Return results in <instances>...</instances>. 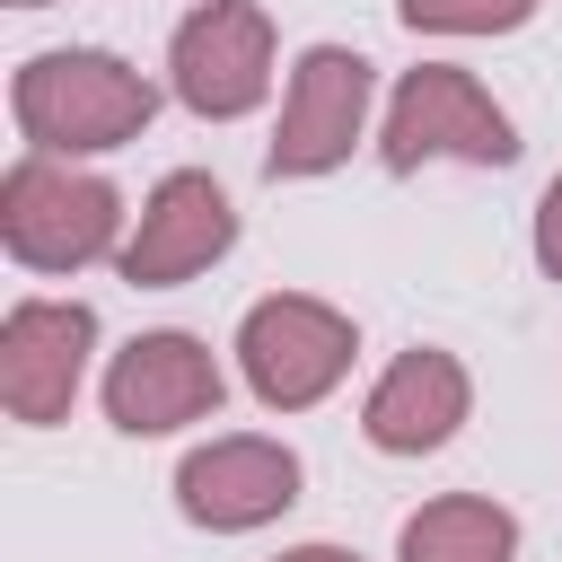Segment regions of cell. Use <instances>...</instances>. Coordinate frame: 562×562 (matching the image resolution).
Returning a JSON list of instances; mask_svg holds the SVG:
<instances>
[{
  "instance_id": "cell-1",
  "label": "cell",
  "mask_w": 562,
  "mask_h": 562,
  "mask_svg": "<svg viewBox=\"0 0 562 562\" xmlns=\"http://www.w3.org/2000/svg\"><path fill=\"white\" fill-rule=\"evenodd\" d=\"M9 114L44 158H105L158 123V79L105 44H53L9 70Z\"/></svg>"
},
{
  "instance_id": "cell-2",
  "label": "cell",
  "mask_w": 562,
  "mask_h": 562,
  "mask_svg": "<svg viewBox=\"0 0 562 562\" xmlns=\"http://www.w3.org/2000/svg\"><path fill=\"white\" fill-rule=\"evenodd\" d=\"M132 237V211H123V184L79 167V158H9L0 176V246L26 263V272H88L105 255H123Z\"/></svg>"
},
{
  "instance_id": "cell-3",
  "label": "cell",
  "mask_w": 562,
  "mask_h": 562,
  "mask_svg": "<svg viewBox=\"0 0 562 562\" xmlns=\"http://www.w3.org/2000/svg\"><path fill=\"white\" fill-rule=\"evenodd\" d=\"M518 167V123L509 105L457 70V61H422L395 79L386 114H378V167L386 176H422V167Z\"/></svg>"
},
{
  "instance_id": "cell-4",
  "label": "cell",
  "mask_w": 562,
  "mask_h": 562,
  "mask_svg": "<svg viewBox=\"0 0 562 562\" xmlns=\"http://www.w3.org/2000/svg\"><path fill=\"white\" fill-rule=\"evenodd\" d=\"M228 351H237V378H246V395L263 413H307V404H325L351 378L360 325L334 299H316V290H272V299H255L237 316Z\"/></svg>"
},
{
  "instance_id": "cell-5",
  "label": "cell",
  "mask_w": 562,
  "mask_h": 562,
  "mask_svg": "<svg viewBox=\"0 0 562 562\" xmlns=\"http://www.w3.org/2000/svg\"><path fill=\"white\" fill-rule=\"evenodd\" d=\"M369 105H378V70L351 44H307L281 79V123L263 149L272 184H316L334 167H351V149L369 140Z\"/></svg>"
},
{
  "instance_id": "cell-6",
  "label": "cell",
  "mask_w": 562,
  "mask_h": 562,
  "mask_svg": "<svg viewBox=\"0 0 562 562\" xmlns=\"http://www.w3.org/2000/svg\"><path fill=\"white\" fill-rule=\"evenodd\" d=\"M167 97L193 123H246L272 97V18H263V0H193L167 35Z\"/></svg>"
},
{
  "instance_id": "cell-7",
  "label": "cell",
  "mask_w": 562,
  "mask_h": 562,
  "mask_svg": "<svg viewBox=\"0 0 562 562\" xmlns=\"http://www.w3.org/2000/svg\"><path fill=\"white\" fill-rule=\"evenodd\" d=\"M97 404H105V422H114L123 439H176V430H193V422H220L228 369L211 360L202 334L149 325V334H132V342L105 360Z\"/></svg>"
},
{
  "instance_id": "cell-8",
  "label": "cell",
  "mask_w": 562,
  "mask_h": 562,
  "mask_svg": "<svg viewBox=\"0 0 562 562\" xmlns=\"http://www.w3.org/2000/svg\"><path fill=\"white\" fill-rule=\"evenodd\" d=\"M299 483H307V465H299L290 439L220 430V439L176 457V518L202 527V536H255V527L299 509Z\"/></svg>"
},
{
  "instance_id": "cell-9",
  "label": "cell",
  "mask_w": 562,
  "mask_h": 562,
  "mask_svg": "<svg viewBox=\"0 0 562 562\" xmlns=\"http://www.w3.org/2000/svg\"><path fill=\"white\" fill-rule=\"evenodd\" d=\"M228 246H237V202H228V184L202 176V167H167V176L140 193L114 272H123L132 290H176V281H193V272H211Z\"/></svg>"
},
{
  "instance_id": "cell-10",
  "label": "cell",
  "mask_w": 562,
  "mask_h": 562,
  "mask_svg": "<svg viewBox=\"0 0 562 562\" xmlns=\"http://www.w3.org/2000/svg\"><path fill=\"white\" fill-rule=\"evenodd\" d=\"M97 360V307L88 299H18L0 316V404L26 430L70 422Z\"/></svg>"
},
{
  "instance_id": "cell-11",
  "label": "cell",
  "mask_w": 562,
  "mask_h": 562,
  "mask_svg": "<svg viewBox=\"0 0 562 562\" xmlns=\"http://www.w3.org/2000/svg\"><path fill=\"white\" fill-rule=\"evenodd\" d=\"M465 422H474V378H465V360L439 351V342L395 351V360L369 378V395H360V439H369L378 457H439Z\"/></svg>"
},
{
  "instance_id": "cell-12",
  "label": "cell",
  "mask_w": 562,
  "mask_h": 562,
  "mask_svg": "<svg viewBox=\"0 0 562 562\" xmlns=\"http://www.w3.org/2000/svg\"><path fill=\"white\" fill-rule=\"evenodd\" d=\"M395 562H518V509L492 492H439L395 527Z\"/></svg>"
},
{
  "instance_id": "cell-13",
  "label": "cell",
  "mask_w": 562,
  "mask_h": 562,
  "mask_svg": "<svg viewBox=\"0 0 562 562\" xmlns=\"http://www.w3.org/2000/svg\"><path fill=\"white\" fill-rule=\"evenodd\" d=\"M544 0H395L413 35H518Z\"/></svg>"
},
{
  "instance_id": "cell-14",
  "label": "cell",
  "mask_w": 562,
  "mask_h": 562,
  "mask_svg": "<svg viewBox=\"0 0 562 562\" xmlns=\"http://www.w3.org/2000/svg\"><path fill=\"white\" fill-rule=\"evenodd\" d=\"M527 246H536V272L562 281V176L536 193V228H527Z\"/></svg>"
},
{
  "instance_id": "cell-15",
  "label": "cell",
  "mask_w": 562,
  "mask_h": 562,
  "mask_svg": "<svg viewBox=\"0 0 562 562\" xmlns=\"http://www.w3.org/2000/svg\"><path fill=\"white\" fill-rule=\"evenodd\" d=\"M272 562H360V553H351V544H325V536H316V544H281Z\"/></svg>"
},
{
  "instance_id": "cell-16",
  "label": "cell",
  "mask_w": 562,
  "mask_h": 562,
  "mask_svg": "<svg viewBox=\"0 0 562 562\" xmlns=\"http://www.w3.org/2000/svg\"><path fill=\"white\" fill-rule=\"evenodd\" d=\"M9 9H53V0H9Z\"/></svg>"
}]
</instances>
